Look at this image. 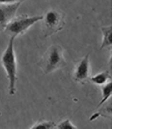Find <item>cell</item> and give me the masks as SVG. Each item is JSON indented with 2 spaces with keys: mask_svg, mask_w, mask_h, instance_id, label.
Instances as JSON below:
<instances>
[{
  "mask_svg": "<svg viewBox=\"0 0 160 129\" xmlns=\"http://www.w3.org/2000/svg\"><path fill=\"white\" fill-rule=\"evenodd\" d=\"M15 39L10 37L1 58V63L8 80L9 94L10 95H15L17 91L18 65L15 50Z\"/></svg>",
  "mask_w": 160,
  "mask_h": 129,
  "instance_id": "cell-1",
  "label": "cell"
},
{
  "mask_svg": "<svg viewBox=\"0 0 160 129\" xmlns=\"http://www.w3.org/2000/svg\"><path fill=\"white\" fill-rule=\"evenodd\" d=\"M67 65L63 49L59 44L51 46L45 52L39 62V66L45 75L63 68Z\"/></svg>",
  "mask_w": 160,
  "mask_h": 129,
  "instance_id": "cell-2",
  "label": "cell"
},
{
  "mask_svg": "<svg viewBox=\"0 0 160 129\" xmlns=\"http://www.w3.org/2000/svg\"><path fill=\"white\" fill-rule=\"evenodd\" d=\"M42 15L30 16L21 15L16 16L5 28L4 32L10 37L16 38L42 19Z\"/></svg>",
  "mask_w": 160,
  "mask_h": 129,
  "instance_id": "cell-3",
  "label": "cell"
},
{
  "mask_svg": "<svg viewBox=\"0 0 160 129\" xmlns=\"http://www.w3.org/2000/svg\"><path fill=\"white\" fill-rule=\"evenodd\" d=\"M42 32L44 37L47 38L60 32L65 26V15L61 11L51 9L43 16Z\"/></svg>",
  "mask_w": 160,
  "mask_h": 129,
  "instance_id": "cell-4",
  "label": "cell"
},
{
  "mask_svg": "<svg viewBox=\"0 0 160 129\" xmlns=\"http://www.w3.org/2000/svg\"><path fill=\"white\" fill-rule=\"evenodd\" d=\"M91 66L89 54H87L75 65L73 73V78L76 82L84 84L89 79Z\"/></svg>",
  "mask_w": 160,
  "mask_h": 129,
  "instance_id": "cell-5",
  "label": "cell"
},
{
  "mask_svg": "<svg viewBox=\"0 0 160 129\" xmlns=\"http://www.w3.org/2000/svg\"><path fill=\"white\" fill-rule=\"evenodd\" d=\"M22 3L0 4V32H4L5 28L17 14Z\"/></svg>",
  "mask_w": 160,
  "mask_h": 129,
  "instance_id": "cell-6",
  "label": "cell"
},
{
  "mask_svg": "<svg viewBox=\"0 0 160 129\" xmlns=\"http://www.w3.org/2000/svg\"><path fill=\"white\" fill-rule=\"evenodd\" d=\"M103 38L101 49L111 47L112 43V25L106 26L101 28Z\"/></svg>",
  "mask_w": 160,
  "mask_h": 129,
  "instance_id": "cell-7",
  "label": "cell"
},
{
  "mask_svg": "<svg viewBox=\"0 0 160 129\" xmlns=\"http://www.w3.org/2000/svg\"><path fill=\"white\" fill-rule=\"evenodd\" d=\"M111 78L109 71H104L91 77L89 79L94 84L102 86L111 80Z\"/></svg>",
  "mask_w": 160,
  "mask_h": 129,
  "instance_id": "cell-8",
  "label": "cell"
},
{
  "mask_svg": "<svg viewBox=\"0 0 160 129\" xmlns=\"http://www.w3.org/2000/svg\"><path fill=\"white\" fill-rule=\"evenodd\" d=\"M102 98L99 105V106H101L107 102L111 96L112 93V85L111 80L107 82L106 84L102 86Z\"/></svg>",
  "mask_w": 160,
  "mask_h": 129,
  "instance_id": "cell-9",
  "label": "cell"
},
{
  "mask_svg": "<svg viewBox=\"0 0 160 129\" xmlns=\"http://www.w3.org/2000/svg\"><path fill=\"white\" fill-rule=\"evenodd\" d=\"M56 124L54 122L42 120L35 123L30 129H56Z\"/></svg>",
  "mask_w": 160,
  "mask_h": 129,
  "instance_id": "cell-10",
  "label": "cell"
},
{
  "mask_svg": "<svg viewBox=\"0 0 160 129\" xmlns=\"http://www.w3.org/2000/svg\"><path fill=\"white\" fill-rule=\"evenodd\" d=\"M77 127L72 124L68 119L62 121L56 125V129H77Z\"/></svg>",
  "mask_w": 160,
  "mask_h": 129,
  "instance_id": "cell-11",
  "label": "cell"
},
{
  "mask_svg": "<svg viewBox=\"0 0 160 129\" xmlns=\"http://www.w3.org/2000/svg\"><path fill=\"white\" fill-rule=\"evenodd\" d=\"M27 0H0V4H8L18 2H24Z\"/></svg>",
  "mask_w": 160,
  "mask_h": 129,
  "instance_id": "cell-12",
  "label": "cell"
},
{
  "mask_svg": "<svg viewBox=\"0 0 160 129\" xmlns=\"http://www.w3.org/2000/svg\"><path fill=\"white\" fill-rule=\"evenodd\" d=\"M100 116H101V114H100V112L95 113L93 115H92V116H91V118H90V120H89L91 121H94V120H96V119H97V118H99Z\"/></svg>",
  "mask_w": 160,
  "mask_h": 129,
  "instance_id": "cell-13",
  "label": "cell"
}]
</instances>
